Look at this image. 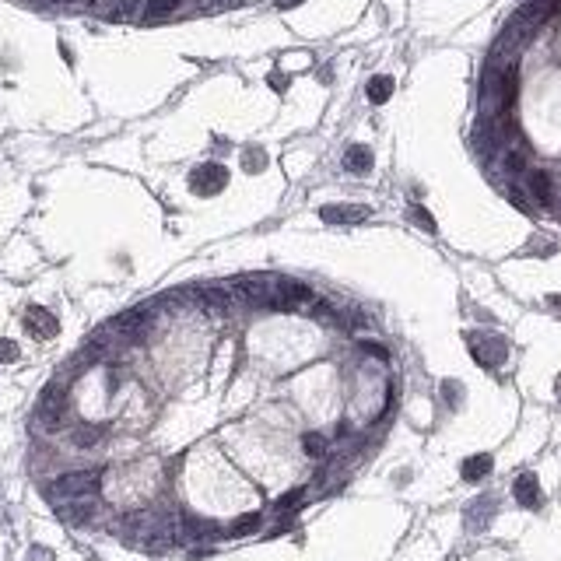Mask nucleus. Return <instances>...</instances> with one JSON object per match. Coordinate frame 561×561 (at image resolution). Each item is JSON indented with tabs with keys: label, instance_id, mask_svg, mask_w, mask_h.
<instances>
[{
	"label": "nucleus",
	"instance_id": "1",
	"mask_svg": "<svg viewBox=\"0 0 561 561\" xmlns=\"http://www.w3.org/2000/svg\"><path fill=\"white\" fill-rule=\"evenodd\" d=\"M98 484H102V470H74V474L56 477L49 495L53 498H88L98 491Z\"/></svg>",
	"mask_w": 561,
	"mask_h": 561
},
{
	"label": "nucleus",
	"instance_id": "2",
	"mask_svg": "<svg viewBox=\"0 0 561 561\" xmlns=\"http://www.w3.org/2000/svg\"><path fill=\"white\" fill-rule=\"evenodd\" d=\"M225 182H228V173H225V165H217V162L197 165V169L190 173V190H193V193H204V197L217 193Z\"/></svg>",
	"mask_w": 561,
	"mask_h": 561
},
{
	"label": "nucleus",
	"instance_id": "3",
	"mask_svg": "<svg viewBox=\"0 0 561 561\" xmlns=\"http://www.w3.org/2000/svg\"><path fill=\"white\" fill-rule=\"evenodd\" d=\"M67 414V393L60 386H46L43 389V400H39V418H43L46 428H56Z\"/></svg>",
	"mask_w": 561,
	"mask_h": 561
},
{
	"label": "nucleus",
	"instance_id": "4",
	"mask_svg": "<svg viewBox=\"0 0 561 561\" xmlns=\"http://www.w3.org/2000/svg\"><path fill=\"white\" fill-rule=\"evenodd\" d=\"M25 330L36 337V341H49V337H56L60 334V323H56V316L43 309V305H32L29 312H25Z\"/></svg>",
	"mask_w": 561,
	"mask_h": 561
},
{
	"label": "nucleus",
	"instance_id": "5",
	"mask_svg": "<svg viewBox=\"0 0 561 561\" xmlns=\"http://www.w3.org/2000/svg\"><path fill=\"white\" fill-rule=\"evenodd\" d=\"M372 215L365 204H337V207H323L319 217L326 221V225H361L365 217Z\"/></svg>",
	"mask_w": 561,
	"mask_h": 561
},
{
	"label": "nucleus",
	"instance_id": "6",
	"mask_svg": "<svg viewBox=\"0 0 561 561\" xmlns=\"http://www.w3.org/2000/svg\"><path fill=\"white\" fill-rule=\"evenodd\" d=\"M470 351H474V358L484 365V369H495L505 354H509V347H505V341L502 337H488V341H477V337H470Z\"/></svg>",
	"mask_w": 561,
	"mask_h": 561
},
{
	"label": "nucleus",
	"instance_id": "7",
	"mask_svg": "<svg viewBox=\"0 0 561 561\" xmlns=\"http://www.w3.org/2000/svg\"><path fill=\"white\" fill-rule=\"evenodd\" d=\"M513 495H516V502L523 505V509H537V505L544 502V495H540V484H537V477H533V474L516 477V484H513Z\"/></svg>",
	"mask_w": 561,
	"mask_h": 561
},
{
	"label": "nucleus",
	"instance_id": "8",
	"mask_svg": "<svg viewBox=\"0 0 561 561\" xmlns=\"http://www.w3.org/2000/svg\"><path fill=\"white\" fill-rule=\"evenodd\" d=\"M344 169L354 175H365L372 169V151L369 148H361V144H351L344 151Z\"/></svg>",
	"mask_w": 561,
	"mask_h": 561
},
{
	"label": "nucleus",
	"instance_id": "9",
	"mask_svg": "<svg viewBox=\"0 0 561 561\" xmlns=\"http://www.w3.org/2000/svg\"><path fill=\"white\" fill-rule=\"evenodd\" d=\"M148 323H151V316H148L144 309H130V312H123V316H116V323H113V326H116L120 334H130V337H137V334H140V330H144Z\"/></svg>",
	"mask_w": 561,
	"mask_h": 561
},
{
	"label": "nucleus",
	"instance_id": "10",
	"mask_svg": "<svg viewBox=\"0 0 561 561\" xmlns=\"http://www.w3.org/2000/svg\"><path fill=\"white\" fill-rule=\"evenodd\" d=\"M526 182H530V193L540 200V204H551V197H555V182H551V175L547 173H526Z\"/></svg>",
	"mask_w": 561,
	"mask_h": 561
},
{
	"label": "nucleus",
	"instance_id": "11",
	"mask_svg": "<svg viewBox=\"0 0 561 561\" xmlns=\"http://www.w3.org/2000/svg\"><path fill=\"white\" fill-rule=\"evenodd\" d=\"M491 467H495V460H491L488 453H480V456H470V460H463L460 474H463V480H480V477L491 474Z\"/></svg>",
	"mask_w": 561,
	"mask_h": 561
},
{
	"label": "nucleus",
	"instance_id": "12",
	"mask_svg": "<svg viewBox=\"0 0 561 561\" xmlns=\"http://www.w3.org/2000/svg\"><path fill=\"white\" fill-rule=\"evenodd\" d=\"M60 516L67 519V523H88V519L95 516V502H88V498H74L71 505H63V509H60Z\"/></svg>",
	"mask_w": 561,
	"mask_h": 561
},
{
	"label": "nucleus",
	"instance_id": "13",
	"mask_svg": "<svg viewBox=\"0 0 561 561\" xmlns=\"http://www.w3.org/2000/svg\"><path fill=\"white\" fill-rule=\"evenodd\" d=\"M365 91H369V102L383 105L389 95H393V78H389V74H376V78L369 81V88H365Z\"/></svg>",
	"mask_w": 561,
	"mask_h": 561
},
{
	"label": "nucleus",
	"instance_id": "14",
	"mask_svg": "<svg viewBox=\"0 0 561 561\" xmlns=\"http://www.w3.org/2000/svg\"><path fill=\"white\" fill-rule=\"evenodd\" d=\"M259 526H263V516L259 513H246V516H239L228 526V537H249V533H257Z\"/></svg>",
	"mask_w": 561,
	"mask_h": 561
},
{
	"label": "nucleus",
	"instance_id": "15",
	"mask_svg": "<svg viewBox=\"0 0 561 561\" xmlns=\"http://www.w3.org/2000/svg\"><path fill=\"white\" fill-rule=\"evenodd\" d=\"M302 449H305V456H312V460H323V456L330 453V442H326V435L309 432L302 438Z\"/></svg>",
	"mask_w": 561,
	"mask_h": 561
},
{
	"label": "nucleus",
	"instance_id": "16",
	"mask_svg": "<svg viewBox=\"0 0 561 561\" xmlns=\"http://www.w3.org/2000/svg\"><path fill=\"white\" fill-rule=\"evenodd\" d=\"M502 165H505V173H509V175H523V173H526V155H523L519 148H505Z\"/></svg>",
	"mask_w": 561,
	"mask_h": 561
},
{
	"label": "nucleus",
	"instance_id": "17",
	"mask_svg": "<svg viewBox=\"0 0 561 561\" xmlns=\"http://www.w3.org/2000/svg\"><path fill=\"white\" fill-rule=\"evenodd\" d=\"M263 165H267V155H263L259 148H246V151H242V169H246V173H259Z\"/></svg>",
	"mask_w": 561,
	"mask_h": 561
},
{
	"label": "nucleus",
	"instance_id": "18",
	"mask_svg": "<svg viewBox=\"0 0 561 561\" xmlns=\"http://www.w3.org/2000/svg\"><path fill=\"white\" fill-rule=\"evenodd\" d=\"M98 438H102V428H91V425H85V428H78V432H74V446H78V449H91Z\"/></svg>",
	"mask_w": 561,
	"mask_h": 561
},
{
	"label": "nucleus",
	"instance_id": "19",
	"mask_svg": "<svg viewBox=\"0 0 561 561\" xmlns=\"http://www.w3.org/2000/svg\"><path fill=\"white\" fill-rule=\"evenodd\" d=\"M179 4H182V0H148V14H151V18H165V14H173Z\"/></svg>",
	"mask_w": 561,
	"mask_h": 561
},
{
	"label": "nucleus",
	"instance_id": "20",
	"mask_svg": "<svg viewBox=\"0 0 561 561\" xmlns=\"http://www.w3.org/2000/svg\"><path fill=\"white\" fill-rule=\"evenodd\" d=\"M305 498L302 488H295V491H288V495H281L277 498V513H292V509H299V502Z\"/></svg>",
	"mask_w": 561,
	"mask_h": 561
},
{
	"label": "nucleus",
	"instance_id": "21",
	"mask_svg": "<svg viewBox=\"0 0 561 561\" xmlns=\"http://www.w3.org/2000/svg\"><path fill=\"white\" fill-rule=\"evenodd\" d=\"M7 361H18V344L14 341H0V365Z\"/></svg>",
	"mask_w": 561,
	"mask_h": 561
},
{
	"label": "nucleus",
	"instance_id": "22",
	"mask_svg": "<svg viewBox=\"0 0 561 561\" xmlns=\"http://www.w3.org/2000/svg\"><path fill=\"white\" fill-rule=\"evenodd\" d=\"M411 215H414V221H418V225H425V228H428V232H435V221H432V215H428V211H425V207H414V211H411Z\"/></svg>",
	"mask_w": 561,
	"mask_h": 561
},
{
	"label": "nucleus",
	"instance_id": "23",
	"mask_svg": "<svg viewBox=\"0 0 561 561\" xmlns=\"http://www.w3.org/2000/svg\"><path fill=\"white\" fill-rule=\"evenodd\" d=\"M361 347H365V351H369V354H376V358H386V347L372 344V341H369V344H361Z\"/></svg>",
	"mask_w": 561,
	"mask_h": 561
},
{
	"label": "nucleus",
	"instance_id": "24",
	"mask_svg": "<svg viewBox=\"0 0 561 561\" xmlns=\"http://www.w3.org/2000/svg\"><path fill=\"white\" fill-rule=\"evenodd\" d=\"M270 85H274V88H284V85H288V81H284V78H281V74L274 71V74H270Z\"/></svg>",
	"mask_w": 561,
	"mask_h": 561
},
{
	"label": "nucleus",
	"instance_id": "25",
	"mask_svg": "<svg viewBox=\"0 0 561 561\" xmlns=\"http://www.w3.org/2000/svg\"><path fill=\"white\" fill-rule=\"evenodd\" d=\"M295 4H302V0H277V7H284V11H288V7H295Z\"/></svg>",
	"mask_w": 561,
	"mask_h": 561
},
{
	"label": "nucleus",
	"instance_id": "26",
	"mask_svg": "<svg viewBox=\"0 0 561 561\" xmlns=\"http://www.w3.org/2000/svg\"><path fill=\"white\" fill-rule=\"evenodd\" d=\"M555 389H558V396H561V376H558V383H555Z\"/></svg>",
	"mask_w": 561,
	"mask_h": 561
}]
</instances>
